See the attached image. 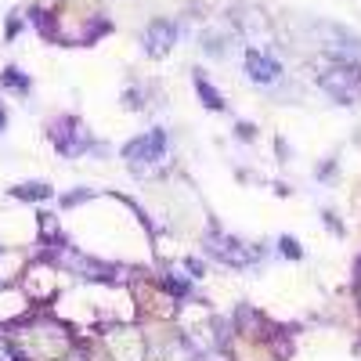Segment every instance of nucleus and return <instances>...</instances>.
<instances>
[{
    "label": "nucleus",
    "instance_id": "13",
    "mask_svg": "<svg viewBox=\"0 0 361 361\" xmlns=\"http://www.w3.org/2000/svg\"><path fill=\"white\" fill-rule=\"evenodd\" d=\"M15 195L18 199H51V188L47 185H18Z\"/></svg>",
    "mask_w": 361,
    "mask_h": 361
},
{
    "label": "nucleus",
    "instance_id": "17",
    "mask_svg": "<svg viewBox=\"0 0 361 361\" xmlns=\"http://www.w3.org/2000/svg\"><path fill=\"white\" fill-rule=\"evenodd\" d=\"M199 361H228V357H224V354H221V350H206V354H202V357H199Z\"/></svg>",
    "mask_w": 361,
    "mask_h": 361
},
{
    "label": "nucleus",
    "instance_id": "12",
    "mask_svg": "<svg viewBox=\"0 0 361 361\" xmlns=\"http://www.w3.org/2000/svg\"><path fill=\"white\" fill-rule=\"evenodd\" d=\"M0 83L11 87V90H18V94H29V76H22L15 66H8L4 73H0Z\"/></svg>",
    "mask_w": 361,
    "mask_h": 361
},
{
    "label": "nucleus",
    "instance_id": "6",
    "mask_svg": "<svg viewBox=\"0 0 361 361\" xmlns=\"http://www.w3.org/2000/svg\"><path fill=\"white\" fill-rule=\"evenodd\" d=\"M206 250L214 253L217 260L231 264V267H243V264L257 260V253H253V250H246L243 243H235V238H228V235H221V231H214V235H206Z\"/></svg>",
    "mask_w": 361,
    "mask_h": 361
},
{
    "label": "nucleus",
    "instance_id": "14",
    "mask_svg": "<svg viewBox=\"0 0 361 361\" xmlns=\"http://www.w3.org/2000/svg\"><path fill=\"white\" fill-rule=\"evenodd\" d=\"M279 246H282V257H289V260H300V257H304V250H300V243H296V238H279Z\"/></svg>",
    "mask_w": 361,
    "mask_h": 361
},
{
    "label": "nucleus",
    "instance_id": "5",
    "mask_svg": "<svg viewBox=\"0 0 361 361\" xmlns=\"http://www.w3.org/2000/svg\"><path fill=\"white\" fill-rule=\"evenodd\" d=\"M51 137H54V145H58V152H62V156H80V152L90 148V134L76 123V119H58Z\"/></svg>",
    "mask_w": 361,
    "mask_h": 361
},
{
    "label": "nucleus",
    "instance_id": "19",
    "mask_svg": "<svg viewBox=\"0 0 361 361\" xmlns=\"http://www.w3.org/2000/svg\"><path fill=\"white\" fill-rule=\"evenodd\" d=\"M357 279H361V267H357Z\"/></svg>",
    "mask_w": 361,
    "mask_h": 361
},
{
    "label": "nucleus",
    "instance_id": "16",
    "mask_svg": "<svg viewBox=\"0 0 361 361\" xmlns=\"http://www.w3.org/2000/svg\"><path fill=\"white\" fill-rule=\"evenodd\" d=\"M0 361H18V354H15V347L0 336Z\"/></svg>",
    "mask_w": 361,
    "mask_h": 361
},
{
    "label": "nucleus",
    "instance_id": "7",
    "mask_svg": "<svg viewBox=\"0 0 361 361\" xmlns=\"http://www.w3.org/2000/svg\"><path fill=\"white\" fill-rule=\"evenodd\" d=\"M109 350H112L116 361H145V340H141L137 329H112Z\"/></svg>",
    "mask_w": 361,
    "mask_h": 361
},
{
    "label": "nucleus",
    "instance_id": "3",
    "mask_svg": "<svg viewBox=\"0 0 361 361\" xmlns=\"http://www.w3.org/2000/svg\"><path fill=\"white\" fill-rule=\"evenodd\" d=\"M123 159H127L134 170L166 159V134H163V130H145V134H137L134 141L123 145Z\"/></svg>",
    "mask_w": 361,
    "mask_h": 361
},
{
    "label": "nucleus",
    "instance_id": "1",
    "mask_svg": "<svg viewBox=\"0 0 361 361\" xmlns=\"http://www.w3.org/2000/svg\"><path fill=\"white\" fill-rule=\"evenodd\" d=\"M318 87L336 105H354L361 98V69L329 58V66H322V73H318Z\"/></svg>",
    "mask_w": 361,
    "mask_h": 361
},
{
    "label": "nucleus",
    "instance_id": "2",
    "mask_svg": "<svg viewBox=\"0 0 361 361\" xmlns=\"http://www.w3.org/2000/svg\"><path fill=\"white\" fill-rule=\"evenodd\" d=\"M22 340L29 343L25 347V357L29 361H58L66 354V347H69V336H66V329L62 325H54V322H40V325H33V329H25L22 333Z\"/></svg>",
    "mask_w": 361,
    "mask_h": 361
},
{
    "label": "nucleus",
    "instance_id": "8",
    "mask_svg": "<svg viewBox=\"0 0 361 361\" xmlns=\"http://www.w3.org/2000/svg\"><path fill=\"white\" fill-rule=\"evenodd\" d=\"M173 44H177V22H170V18H156L152 25L145 29V51L152 54V58H163Z\"/></svg>",
    "mask_w": 361,
    "mask_h": 361
},
{
    "label": "nucleus",
    "instance_id": "15",
    "mask_svg": "<svg viewBox=\"0 0 361 361\" xmlns=\"http://www.w3.org/2000/svg\"><path fill=\"white\" fill-rule=\"evenodd\" d=\"M235 137L253 141V137H257V127H253V123H235Z\"/></svg>",
    "mask_w": 361,
    "mask_h": 361
},
{
    "label": "nucleus",
    "instance_id": "10",
    "mask_svg": "<svg viewBox=\"0 0 361 361\" xmlns=\"http://www.w3.org/2000/svg\"><path fill=\"white\" fill-rule=\"evenodd\" d=\"M195 90H199V98H202V105H206V109L224 112V98H221V90H217L214 83H206V76H202V73H195Z\"/></svg>",
    "mask_w": 361,
    "mask_h": 361
},
{
    "label": "nucleus",
    "instance_id": "11",
    "mask_svg": "<svg viewBox=\"0 0 361 361\" xmlns=\"http://www.w3.org/2000/svg\"><path fill=\"white\" fill-rule=\"evenodd\" d=\"M202 44V51L209 54V58H228V37H221V33H214V29H206V33L199 37Z\"/></svg>",
    "mask_w": 361,
    "mask_h": 361
},
{
    "label": "nucleus",
    "instance_id": "18",
    "mask_svg": "<svg viewBox=\"0 0 361 361\" xmlns=\"http://www.w3.org/2000/svg\"><path fill=\"white\" fill-rule=\"evenodd\" d=\"M4 123H8V112H4V109H0V130H4Z\"/></svg>",
    "mask_w": 361,
    "mask_h": 361
},
{
    "label": "nucleus",
    "instance_id": "9",
    "mask_svg": "<svg viewBox=\"0 0 361 361\" xmlns=\"http://www.w3.org/2000/svg\"><path fill=\"white\" fill-rule=\"evenodd\" d=\"M231 22H235V29H238V37H246L250 44H257V40L267 33V18H264L260 11H253V8H235V11H231Z\"/></svg>",
    "mask_w": 361,
    "mask_h": 361
},
{
    "label": "nucleus",
    "instance_id": "4",
    "mask_svg": "<svg viewBox=\"0 0 361 361\" xmlns=\"http://www.w3.org/2000/svg\"><path fill=\"white\" fill-rule=\"evenodd\" d=\"M243 66H246V76L257 83V87H275L282 80V62L275 54H267L264 47L250 44L246 54H243Z\"/></svg>",
    "mask_w": 361,
    "mask_h": 361
}]
</instances>
